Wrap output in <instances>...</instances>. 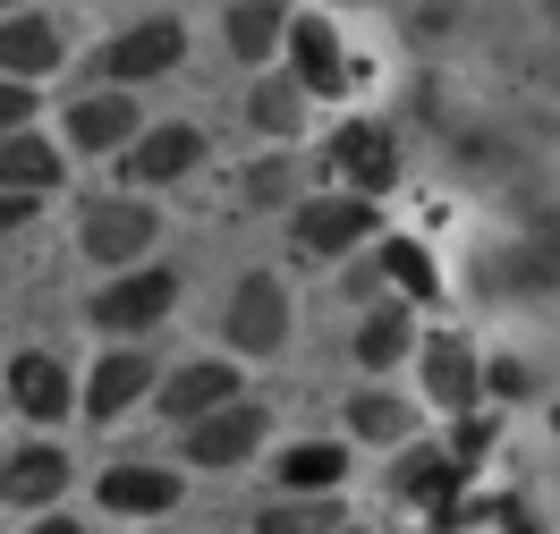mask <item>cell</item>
<instances>
[{"label": "cell", "mask_w": 560, "mask_h": 534, "mask_svg": "<svg viewBox=\"0 0 560 534\" xmlns=\"http://www.w3.org/2000/svg\"><path fill=\"white\" fill-rule=\"evenodd\" d=\"M153 238H162V213L144 204L137 187H128V195H103V204H85V229H77V247L94 254V263H137Z\"/></svg>", "instance_id": "cell-3"}, {"label": "cell", "mask_w": 560, "mask_h": 534, "mask_svg": "<svg viewBox=\"0 0 560 534\" xmlns=\"http://www.w3.org/2000/svg\"><path fill=\"white\" fill-rule=\"evenodd\" d=\"M171 306H178V272L144 263V272H119L110 288H94V306H85V315L103 322L110 340H144L153 322H171Z\"/></svg>", "instance_id": "cell-1"}, {"label": "cell", "mask_w": 560, "mask_h": 534, "mask_svg": "<svg viewBox=\"0 0 560 534\" xmlns=\"http://www.w3.org/2000/svg\"><path fill=\"white\" fill-rule=\"evenodd\" d=\"M492 450V416H476V407H458V441H451V459L467 466V459H485Z\"/></svg>", "instance_id": "cell-28"}, {"label": "cell", "mask_w": 560, "mask_h": 534, "mask_svg": "<svg viewBox=\"0 0 560 534\" xmlns=\"http://www.w3.org/2000/svg\"><path fill=\"white\" fill-rule=\"evenodd\" d=\"M492 391L518 399V391H526V365H510V356H501V365H492Z\"/></svg>", "instance_id": "cell-32"}, {"label": "cell", "mask_w": 560, "mask_h": 534, "mask_svg": "<svg viewBox=\"0 0 560 534\" xmlns=\"http://www.w3.org/2000/svg\"><path fill=\"white\" fill-rule=\"evenodd\" d=\"M9 399L35 416V425H60L69 416V365L60 356H43V348H26V356H9Z\"/></svg>", "instance_id": "cell-15"}, {"label": "cell", "mask_w": 560, "mask_h": 534, "mask_svg": "<svg viewBox=\"0 0 560 534\" xmlns=\"http://www.w3.org/2000/svg\"><path fill=\"white\" fill-rule=\"evenodd\" d=\"M331 170H340V187H349V195H383L390 178H399V144H390V128L349 119V128L331 137Z\"/></svg>", "instance_id": "cell-9"}, {"label": "cell", "mask_w": 560, "mask_h": 534, "mask_svg": "<svg viewBox=\"0 0 560 534\" xmlns=\"http://www.w3.org/2000/svg\"><path fill=\"white\" fill-rule=\"evenodd\" d=\"M196 162H205V137H196L187 119H171V128H137V137H128V153H119V178L144 195V187H171V178H187Z\"/></svg>", "instance_id": "cell-6"}, {"label": "cell", "mask_w": 560, "mask_h": 534, "mask_svg": "<svg viewBox=\"0 0 560 534\" xmlns=\"http://www.w3.org/2000/svg\"><path fill=\"white\" fill-rule=\"evenodd\" d=\"M178 60H187V26L178 17H144V26H128L103 51V76L110 85H144V76H171Z\"/></svg>", "instance_id": "cell-7"}, {"label": "cell", "mask_w": 560, "mask_h": 534, "mask_svg": "<svg viewBox=\"0 0 560 534\" xmlns=\"http://www.w3.org/2000/svg\"><path fill=\"white\" fill-rule=\"evenodd\" d=\"M374 195H315V204H298V221H289V238H298V254H349L374 238Z\"/></svg>", "instance_id": "cell-5"}, {"label": "cell", "mask_w": 560, "mask_h": 534, "mask_svg": "<svg viewBox=\"0 0 560 534\" xmlns=\"http://www.w3.org/2000/svg\"><path fill=\"white\" fill-rule=\"evenodd\" d=\"M264 407L255 399H221V407H205L196 425H178V441H187V459L196 466H246L255 450H264Z\"/></svg>", "instance_id": "cell-4"}, {"label": "cell", "mask_w": 560, "mask_h": 534, "mask_svg": "<svg viewBox=\"0 0 560 534\" xmlns=\"http://www.w3.org/2000/svg\"><path fill=\"white\" fill-rule=\"evenodd\" d=\"M349 356L365 365V373H390V365H408V356H417V322L399 315V306H374V315L357 322Z\"/></svg>", "instance_id": "cell-20"}, {"label": "cell", "mask_w": 560, "mask_h": 534, "mask_svg": "<svg viewBox=\"0 0 560 534\" xmlns=\"http://www.w3.org/2000/svg\"><path fill=\"white\" fill-rule=\"evenodd\" d=\"M0 9H26V0H0Z\"/></svg>", "instance_id": "cell-36"}, {"label": "cell", "mask_w": 560, "mask_h": 534, "mask_svg": "<svg viewBox=\"0 0 560 534\" xmlns=\"http://www.w3.org/2000/svg\"><path fill=\"white\" fill-rule=\"evenodd\" d=\"M246 195H255V204H280V195H289V162H255V178H246Z\"/></svg>", "instance_id": "cell-30"}, {"label": "cell", "mask_w": 560, "mask_h": 534, "mask_svg": "<svg viewBox=\"0 0 560 534\" xmlns=\"http://www.w3.org/2000/svg\"><path fill=\"white\" fill-rule=\"evenodd\" d=\"M35 534H85L77 518H35Z\"/></svg>", "instance_id": "cell-34"}, {"label": "cell", "mask_w": 560, "mask_h": 534, "mask_svg": "<svg viewBox=\"0 0 560 534\" xmlns=\"http://www.w3.org/2000/svg\"><path fill=\"white\" fill-rule=\"evenodd\" d=\"M144 391H153V356L144 348H110L103 365H94V382H85V416H94V425H119Z\"/></svg>", "instance_id": "cell-14"}, {"label": "cell", "mask_w": 560, "mask_h": 534, "mask_svg": "<svg viewBox=\"0 0 560 534\" xmlns=\"http://www.w3.org/2000/svg\"><path fill=\"white\" fill-rule=\"evenodd\" d=\"M374 263H383V281H399L408 297H433V288H442V272H433V254H424L417 238H383Z\"/></svg>", "instance_id": "cell-27"}, {"label": "cell", "mask_w": 560, "mask_h": 534, "mask_svg": "<svg viewBox=\"0 0 560 534\" xmlns=\"http://www.w3.org/2000/svg\"><path fill=\"white\" fill-rule=\"evenodd\" d=\"M390 493L408 500L417 518H442V509H451V493H458V459H451V450H399Z\"/></svg>", "instance_id": "cell-16"}, {"label": "cell", "mask_w": 560, "mask_h": 534, "mask_svg": "<svg viewBox=\"0 0 560 534\" xmlns=\"http://www.w3.org/2000/svg\"><path fill=\"white\" fill-rule=\"evenodd\" d=\"M417 382H424V399H433V407H476V391H485V356L467 348V340H458V331H433V340H424L417 348Z\"/></svg>", "instance_id": "cell-8"}, {"label": "cell", "mask_w": 560, "mask_h": 534, "mask_svg": "<svg viewBox=\"0 0 560 534\" xmlns=\"http://www.w3.org/2000/svg\"><path fill=\"white\" fill-rule=\"evenodd\" d=\"M280 35H289L280 0H238V9H230V51H238L246 69H264V60L280 51Z\"/></svg>", "instance_id": "cell-23"}, {"label": "cell", "mask_w": 560, "mask_h": 534, "mask_svg": "<svg viewBox=\"0 0 560 534\" xmlns=\"http://www.w3.org/2000/svg\"><path fill=\"white\" fill-rule=\"evenodd\" d=\"M0 187H18V195L60 187V144L35 137V128H9V137H0Z\"/></svg>", "instance_id": "cell-19"}, {"label": "cell", "mask_w": 560, "mask_h": 534, "mask_svg": "<svg viewBox=\"0 0 560 534\" xmlns=\"http://www.w3.org/2000/svg\"><path fill=\"white\" fill-rule=\"evenodd\" d=\"M60 493H69V459H60L51 441H26V450L0 459V500H9V509H51Z\"/></svg>", "instance_id": "cell-13"}, {"label": "cell", "mask_w": 560, "mask_h": 534, "mask_svg": "<svg viewBox=\"0 0 560 534\" xmlns=\"http://www.w3.org/2000/svg\"><path fill=\"white\" fill-rule=\"evenodd\" d=\"M476 281H492L501 297H535V288H560V229H535L518 254H492Z\"/></svg>", "instance_id": "cell-17"}, {"label": "cell", "mask_w": 560, "mask_h": 534, "mask_svg": "<svg viewBox=\"0 0 560 534\" xmlns=\"http://www.w3.org/2000/svg\"><path fill=\"white\" fill-rule=\"evenodd\" d=\"M289 288L272 281V272H246L238 288H230V315H221V340L238 356H280L289 348Z\"/></svg>", "instance_id": "cell-2"}, {"label": "cell", "mask_w": 560, "mask_h": 534, "mask_svg": "<svg viewBox=\"0 0 560 534\" xmlns=\"http://www.w3.org/2000/svg\"><path fill=\"white\" fill-rule=\"evenodd\" d=\"M374 288H383V263H357V272H349V297H357V306H365Z\"/></svg>", "instance_id": "cell-33"}, {"label": "cell", "mask_w": 560, "mask_h": 534, "mask_svg": "<svg viewBox=\"0 0 560 534\" xmlns=\"http://www.w3.org/2000/svg\"><path fill=\"white\" fill-rule=\"evenodd\" d=\"M128 137H137V103H128V94H94V103L69 110V144L77 153H119Z\"/></svg>", "instance_id": "cell-21"}, {"label": "cell", "mask_w": 560, "mask_h": 534, "mask_svg": "<svg viewBox=\"0 0 560 534\" xmlns=\"http://www.w3.org/2000/svg\"><path fill=\"white\" fill-rule=\"evenodd\" d=\"M60 69V26L51 17H0V76H51Z\"/></svg>", "instance_id": "cell-18"}, {"label": "cell", "mask_w": 560, "mask_h": 534, "mask_svg": "<svg viewBox=\"0 0 560 534\" xmlns=\"http://www.w3.org/2000/svg\"><path fill=\"white\" fill-rule=\"evenodd\" d=\"M246 119H255V137H298V128H306V85H298V76H272V85H255V94H246Z\"/></svg>", "instance_id": "cell-25"}, {"label": "cell", "mask_w": 560, "mask_h": 534, "mask_svg": "<svg viewBox=\"0 0 560 534\" xmlns=\"http://www.w3.org/2000/svg\"><path fill=\"white\" fill-rule=\"evenodd\" d=\"M331 534H365V526H331Z\"/></svg>", "instance_id": "cell-35"}, {"label": "cell", "mask_w": 560, "mask_h": 534, "mask_svg": "<svg viewBox=\"0 0 560 534\" xmlns=\"http://www.w3.org/2000/svg\"><path fill=\"white\" fill-rule=\"evenodd\" d=\"M153 399H162V416H171V425H196L205 407L238 399V365H230V356H196V365H178Z\"/></svg>", "instance_id": "cell-12"}, {"label": "cell", "mask_w": 560, "mask_h": 534, "mask_svg": "<svg viewBox=\"0 0 560 534\" xmlns=\"http://www.w3.org/2000/svg\"><path fill=\"white\" fill-rule=\"evenodd\" d=\"M331 526H349V509L331 493H298V500H272L264 518H255V534H331Z\"/></svg>", "instance_id": "cell-26"}, {"label": "cell", "mask_w": 560, "mask_h": 534, "mask_svg": "<svg viewBox=\"0 0 560 534\" xmlns=\"http://www.w3.org/2000/svg\"><path fill=\"white\" fill-rule=\"evenodd\" d=\"M289 76L306 85V94H349V60H340V35H331V17H289Z\"/></svg>", "instance_id": "cell-10"}, {"label": "cell", "mask_w": 560, "mask_h": 534, "mask_svg": "<svg viewBox=\"0 0 560 534\" xmlns=\"http://www.w3.org/2000/svg\"><path fill=\"white\" fill-rule=\"evenodd\" d=\"M43 195H18V187H0V229H18V221H35Z\"/></svg>", "instance_id": "cell-31"}, {"label": "cell", "mask_w": 560, "mask_h": 534, "mask_svg": "<svg viewBox=\"0 0 560 534\" xmlns=\"http://www.w3.org/2000/svg\"><path fill=\"white\" fill-rule=\"evenodd\" d=\"M94 500L119 509V518H162V509H178V475L171 466H144V459H119V466H103Z\"/></svg>", "instance_id": "cell-11"}, {"label": "cell", "mask_w": 560, "mask_h": 534, "mask_svg": "<svg viewBox=\"0 0 560 534\" xmlns=\"http://www.w3.org/2000/svg\"><path fill=\"white\" fill-rule=\"evenodd\" d=\"M26 119H35V85H26V76H0V137L26 128Z\"/></svg>", "instance_id": "cell-29"}, {"label": "cell", "mask_w": 560, "mask_h": 534, "mask_svg": "<svg viewBox=\"0 0 560 534\" xmlns=\"http://www.w3.org/2000/svg\"><path fill=\"white\" fill-rule=\"evenodd\" d=\"M349 475V450L340 441H298V450H280V493H331Z\"/></svg>", "instance_id": "cell-24"}, {"label": "cell", "mask_w": 560, "mask_h": 534, "mask_svg": "<svg viewBox=\"0 0 560 534\" xmlns=\"http://www.w3.org/2000/svg\"><path fill=\"white\" fill-rule=\"evenodd\" d=\"M349 432H357V441H374V450H399V441L417 432V407L390 399V391H357L349 399Z\"/></svg>", "instance_id": "cell-22"}]
</instances>
